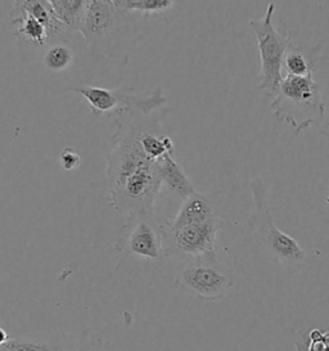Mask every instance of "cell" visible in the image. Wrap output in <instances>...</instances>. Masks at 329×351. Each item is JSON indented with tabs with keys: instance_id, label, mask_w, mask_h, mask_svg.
<instances>
[{
	"instance_id": "obj_1",
	"label": "cell",
	"mask_w": 329,
	"mask_h": 351,
	"mask_svg": "<svg viewBox=\"0 0 329 351\" xmlns=\"http://www.w3.org/2000/svg\"><path fill=\"white\" fill-rule=\"evenodd\" d=\"M142 114L121 116L107 155V186L110 205L129 217L154 211V202L162 189L158 161H154L139 143Z\"/></svg>"
},
{
	"instance_id": "obj_2",
	"label": "cell",
	"mask_w": 329,
	"mask_h": 351,
	"mask_svg": "<svg viewBox=\"0 0 329 351\" xmlns=\"http://www.w3.org/2000/svg\"><path fill=\"white\" fill-rule=\"evenodd\" d=\"M269 107L273 117L289 125L295 133L321 124L326 116V104L313 73L306 76H284Z\"/></svg>"
},
{
	"instance_id": "obj_3",
	"label": "cell",
	"mask_w": 329,
	"mask_h": 351,
	"mask_svg": "<svg viewBox=\"0 0 329 351\" xmlns=\"http://www.w3.org/2000/svg\"><path fill=\"white\" fill-rule=\"evenodd\" d=\"M252 195V211L248 219V227L257 246L267 256L286 267H296L304 263L306 255L297 241L276 226L271 217L267 191L261 178H254L249 182Z\"/></svg>"
},
{
	"instance_id": "obj_4",
	"label": "cell",
	"mask_w": 329,
	"mask_h": 351,
	"mask_svg": "<svg viewBox=\"0 0 329 351\" xmlns=\"http://www.w3.org/2000/svg\"><path fill=\"white\" fill-rule=\"evenodd\" d=\"M234 285L233 270L219 258L217 251L182 260L174 278L175 289L204 301L224 299Z\"/></svg>"
},
{
	"instance_id": "obj_5",
	"label": "cell",
	"mask_w": 329,
	"mask_h": 351,
	"mask_svg": "<svg viewBox=\"0 0 329 351\" xmlns=\"http://www.w3.org/2000/svg\"><path fill=\"white\" fill-rule=\"evenodd\" d=\"M276 4L269 3L267 12L261 20H251L249 27L256 36L260 52L261 69L258 73V89L274 98L283 80V61L288 49L293 44L291 35H282L273 25Z\"/></svg>"
},
{
	"instance_id": "obj_6",
	"label": "cell",
	"mask_w": 329,
	"mask_h": 351,
	"mask_svg": "<svg viewBox=\"0 0 329 351\" xmlns=\"http://www.w3.org/2000/svg\"><path fill=\"white\" fill-rule=\"evenodd\" d=\"M67 92L82 95L89 106L94 116L107 117H121L132 114H151L162 110L166 104V98L157 89L152 93L132 94L117 89H107L82 84L70 88Z\"/></svg>"
},
{
	"instance_id": "obj_7",
	"label": "cell",
	"mask_w": 329,
	"mask_h": 351,
	"mask_svg": "<svg viewBox=\"0 0 329 351\" xmlns=\"http://www.w3.org/2000/svg\"><path fill=\"white\" fill-rule=\"evenodd\" d=\"M116 248L123 254L152 261L167 258L162 227L156 220L154 211L126 217L117 234Z\"/></svg>"
},
{
	"instance_id": "obj_8",
	"label": "cell",
	"mask_w": 329,
	"mask_h": 351,
	"mask_svg": "<svg viewBox=\"0 0 329 351\" xmlns=\"http://www.w3.org/2000/svg\"><path fill=\"white\" fill-rule=\"evenodd\" d=\"M135 13L120 11L111 0H90L80 27V34L92 51L108 53L123 35L129 19Z\"/></svg>"
},
{
	"instance_id": "obj_9",
	"label": "cell",
	"mask_w": 329,
	"mask_h": 351,
	"mask_svg": "<svg viewBox=\"0 0 329 351\" xmlns=\"http://www.w3.org/2000/svg\"><path fill=\"white\" fill-rule=\"evenodd\" d=\"M220 228L221 219L219 217L210 219L201 224L186 226L179 229H166L162 227L167 258H180L184 260L216 251V239Z\"/></svg>"
},
{
	"instance_id": "obj_10",
	"label": "cell",
	"mask_w": 329,
	"mask_h": 351,
	"mask_svg": "<svg viewBox=\"0 0 329 351\" xmlns=\"http://www.w3.org/2000/svg\"><path fill=\"white\" fill-rule=\"evenodd\" d=\"M216 217H219V214L215 201L211 196L197 191L192 196L185 198L176 215L169 219L164 228L179 229L186 226L201 224Z\"/></svg>"
},
{
	"instance_id": "obj_11",
	"label": "cell",
	"mask_w": 329,
	"mask_h": 351,
	"mask_svg": "<svg viewBox=\"0 0 329 351\" xmlns=\"http://www.w3.org/2000/svg\"><path fill=\"white\" fill-rule=\"evenodd\" d=\"M158 171L162 188L182 198V201L197 192L193 183L185 174L184 169L175 160L174 155H166L158 160Z\"/></svg>"
},
{
	"instance_id": "obj_12",
	"label": "cell",
	"mask_w": 329,
	"mask_h": 351,
	"mask_svg": "<svg viewBox=\"0 0 329 351\" xmlns=\"http://www.w3.org/2000/svg\"><path fill=\"white\" fill-rule=\"evenodd\" d=\"M10 17L13 26V35L17 40L42 47L51 38L47 27L39 20L31 17L19 8L13 7Z\"/></svg>"
},
{
	"instance_id": "obj_13",
	"label": "cell",
	"mask_w": 329,
	"mask_h": 351,
	"mask_svg": "<svg viewBox=\"0 0 329 351\" xmlns=\"http://www.w3.org/2000/svg\"><path fill=\"white\" fill-rule=\"evenodd\" d=\"M12 1L14 8H19L31 17L39 20L47 27L51 38L58 36L62 32L69 30L58 20L49 0H12Z\"/></svg>"
},
{
	"instance_id": "obj_14",
	"label": "cell",
	"mask_w": 329,
	"mask_h": 351,
	"mask_svg": "<svg viewBox=\"0 0 329 351\" xmlns=\"http://www.w3.org/2000/svg\"><path fill=\"white\" fill-rule=\"evenodd\" d=\"M51 7L58 20L73 32H80L90 0H51Z\"/></svg>"
},
{
	"instance_id": "obj_15",
	"label": "cell",
	"mask_w": 329,
	"mask_h": 351,
	"mask_svg": "<svg viewBox=\"0 0 329 351\" xmlns=\"http://www.w3.org/2000/svg\"><path fill=\"white\" fill-rule=\"evenodd\" d=\"M79 341V336H69L56 340H34V339H10L0 345V351H62Z\"/></svg>"
},
{
	"instance_id": "obj_16",
	"label": "cell",
	"mask_w": 329,
	"mask_h": 351,
	"mask_svg": "<svg viewBox=\"0 0 329 351\" xmlns=\"http://www.w3.org/2000/svg\"><path fill=\"white\" fill-rule=\"evenodd\" d=\"M75 53L69 45L63 43H56L44 54L42 63L44 67L51 73H63L71 67Z\"/></svg>"
},
{
	"instance_id": "obj_17",
	"label": "cell",
	"mask_w": 329,
	"mask_h": 351,
	"mask_svg": "<svg viewBox=\"0 0 329 351\" xmlns=\"http://www.w3.org/2000/svg\"><path fill=\"white\" fill-rule=\"evenodd\" d=\"M283 69L287 71V75L291 76H306L308 73H313L314 64L308 62V57L304 52L292 44L284 57Z\"/></svg>"
},
{
	"instance_id": "obj_18",
	"label": "cell",
	"mask_w": 329,
	"mask_h": 351,
	"mask_svg": "<svg viewBox=\"0 0 329 351\" xmlns=\"http://www.w3.org/2000/svg\"><path fill=\"white\" fill-rule=\"evenodd\" d=\"M178 0H145L142 14H160L171 11Z\"/></svg>"
},
{
	"instance_id": "obj_19",
	"label": "cell",
	"mask_w": 329,
	"mask_h": 351,
	"mask_svg": "<svg viewBox=\"0 0 329 351\" xmlns=\"http://www.w3.org/2000/svg\"><path fill=\"white\" fill-rule=\"evenodd\" d=\"M60 162L66 171H73L82 165V156L71 147L64 148L60 155Z\"/></svg>"
},
{
	"instance_id": "obj_20",
	"label": "cell",
	"mask_w": 329,
	"mask_h": 351,
	"mask_svg": "<svg viewBox=\"0 0 329 351\" xmlns=\"http://www.w3.org/2000/svg\"><path fill=\"white\" fill-rule=\"evenodd\" d=\"M101 342V339H93L89 332H82L79 336V341L75 345L62 351H94Z\"/></svg>"
},
{
	"instance_id": "obj_21",
	"label": "cell",
	"mask_w": 329,
	"mask_h": 351,
	"mask_svg": "<svg viewBox=\"0 0 329 351\" xmlns=\"http://www.w3.org/2000/svg\"><path fill=\"white\" fill-rule=\"evenodd\" d=\"M111 1H112L113 5L116 8H119L120 11L142 14L145 0H111Z\"/></svg>"
},
{
	"instance_id": "obj_22",
	"label": "cell",
	"mask_w": 329,
	"mask_h": 351,
	"mask_svg": "<svg viewBox=\"0 0 329 351\" xmlns=\"http://www.w3.org/2000/svg\"><path fill=\"white\" fill-rule=\"evenodd\" d=\"M94 351H120L117 350V349H113V348H111L107 342H104V341L102 340V342L98 345V348L95 349Z\"/></svg>"
},
{
	"instance_id": "obj_23",
	"label": "cell",
	"mask_w": 329,
	"mask_h": 351,
	"mask_svg": "<svg viewBox=\"0 0 329 351\" xmlns=\"http://www.w3.org/2000/svg\"><path fill=\"white\" fill-rule=\"evenodd\" d=\"M10 337L8 336V333L5 332V330H3L1 327H0V345H3V343H5L7 341L10 340Z\"/></svg>"
},
{
	"instance_id": "obj_24",
	"label": "cell",
	"mask_w": 329,
	"mask_h": 351,
	"mask_svg": "<svg viewBox=\"0 0 329 351\" xmlns=\"http://www.w3.org/2000/svg\"><path fill=\"white\" fill-rule=\"evenodd\" d=\"M326 204H327V206H328L329 210V189H328V195L326 197Z\"/></svg>"
},
{
	"instance_id": "obj_25",
	"label": "cell",
	"mask_w": 329,
	"mask_h": 351,
	"mask_svg": "<svg viewBox=\"0 0 329 351\" xmlns=\"http://www.w3.org/2000/svg\"><path fill=\"white\" fill-rule=\"evenodd\" d=\"M51 0H49V3H51Z\"/></svg>"
}]
</instances>
